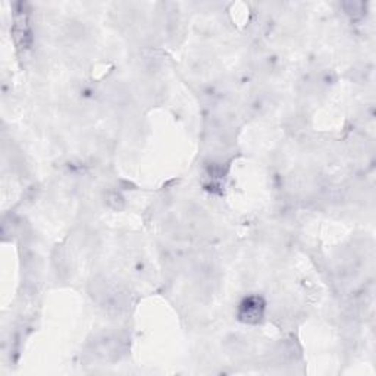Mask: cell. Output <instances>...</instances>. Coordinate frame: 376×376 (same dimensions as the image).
<instances>
[{"instance_id": "cell-1", "label": "cell", "mask_w": 376, "mask_h": 376, "mask_svg": "<svg viewBox=\"0 0 376 376\" xmlns=\"http://www.w3.org/2000/svg\"><path fill=\"white\" fill-rule=\"evenodd\" d=\"M264 315V301L259 296H249L240 303L238 319L245 323H259Z\"/></svg>"}]
</instances>
